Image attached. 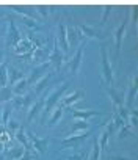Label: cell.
<instances>
[{"label":"cell","mask_w":138,"mask_h":160,"mask_svg":"<svg viewBox=\"0 0 138 160\" xmlns=\"http://www.w3.org/2000/svg\"><path fill=\"white\" fill-rule=\"evenodd\" d=\"M67 87H69V83H67V82H63L60 88H57L55 91H52V93L49 94V98H47L46 102H44V110H42V115H41V122H44V121L49 118V115L55 110L57 104L60 102V99H61V96L64 94V91H66Z\"/></svg>","instance_id":"obj_1"},{"label":"cell","mask_w":138,"mask_h":160,"mask_svg":"<svg viewBox=\"0 0 138 160\" xmlns=\"http://www.w3.org/2000/svg\"><path fill=\"white\" fill-rule=\"evenodd\" d=\"M101 64H102V78L104 82L108 85V88H113L115 83V74H113V68L108 58V52L105 49V46H101Z\"/></svg>","instance_id":"obj_2"},{"label":"cell","mask_w":138,"mask_h":160,"mask_svg":"<svg viewBox=\"0 0 138 160\" xmlns=\"http://www.w3.org/2000/svg\"><path fill=\"white\" fill-rule=\"evenodd\" d=\"M85 46H86V41L83 39V41H82V44L79 46V49H77V52H76L74 58H72L71 61H69V64H67V68L71 69V72H72V74H79V71H80L82 58H83V52H85Z\"/></svg>","instance_id":"obj_3"},{"label":"cell","mask_w":138,"mask_h":160,"mask_svg":"<svg viewBox=\"0 0 138 160\" xmlns=\"http://www.w3.org/2000/svg\"><path fill=\"white\" fill-rule=\"evenodd\" d=\"M49 61H50V64H53L58 71L61 69V64H63V61H64V53H63V50L60 49V46H58V42H57V38H55V42H53V49H52V52H50V55H49Z\"/></svg>","instance_id":"obj_4"},{"label":"cell","mask_w":138,"mask_h":160,"mask_svg":"<svg viewBox=\"0 0 138 160\" xmlns=\"http://www.w3.org/2000/svg\"><path fill=\"white\" fill-rule=\"evenodd\" d=\"M88 132H83V133H79V135H69L67 138L61 140V149L64 148H77L79 144H82V141H85L88 138Z\"/></svg>","instance_id":"obj_5"},{"label":"cell","mask_w":138,"mask_h":160,"mask_svg":"<svg viewBox=\"0 0 138 160\" xmlns=\"http://www.w3.org/2000/svg\"><path fill=\"white\" fill-rule=\"evenodd\" d=\"M28 140L32 141V148L39 152V154H44L46 149H47V144H49V138H39L36 137V133H28Z\"/></svg>","instance_id":"obj_6"},{"label":"cell","mask_w":138,"mask_h":160,"mask_svg":"<svg viewBox=\"0 0 138 160\" xmlns=\"http://www.w3.org/2000/svg\"><path fill=\"white\" fill-rule=\"evenodd\" d=\"M49 68H50V61H46V63H42V64L36 66V68L33 69L32 75L27 78V83H28V85L36 83V82H38V78H42V77H44V72H46Z\"/></svg>","instance_id":"obj_7"},{"label":"cell","mask_w":138,"mask_h":160,"mask_svg":"<svg viewBox=\"0 0 138 160\" xmlns=\"http://www.w3.org/2000/svg\"><path fill=\"white\" fill-rule=\"evenodd\" d=\"M77 30L83 35V36H86V38H96V39H104L105 36H104V33L101 32V30H97V28H93V27H90V25H79L77 27Z\"/></svg>","instance_id":"obj_8"},{"label":"cell","mask_w":138,"mask_h":160,"mask_svg":"<svg viewBox=\"0 0 138 160\" xmlns=\"http://www.w3.org/2000/svg\"><path fill=\"white\" fill-rule=\"evenodd\" d=\"M30 104H32V96L30 94H25V96H17L13 102H11V107L13 110H28L30 108Z\"/></svg>","instance_id":"obj_9"},{"label":"cell","mask_w":138,"mask_h":160,"mask_svg":"<svg viewBox=\"0 0 138 160\" xmlns=\"http://www.w3.org/2000/svg\"><path fill=\"white\" fill-rule=\"evenodd\" d=\"M107 93H108V96H110V99H111V102H113L115 112L124 107V94H122V93H118V91L113 90V88H107Z\"/></svg>","instance_id":"obj_10"},{"label":"cell","mask_w":138,"mask_h":160,"mask_svg":"<svg viewBox=\"0 0 138 160\" xmlns=\"http://www.w3.org/2000/svg\"><path fill=\"white\" fill-rule=\"evenodd\" d=\"M60 49L63 50V53L69 52V44H67V35H66V27L63 24L58 25V39H57Z\"/></svg>","instance_id":"obj_11"},{"label":"cell","mask_w":138,"mask_h":160,"mask_svg":"<svg viewBox=\"0 0 138 160\" xmlns=\"http://www.w3.org/2000/svg\"><path fill=\"white\" fill-rule=\"evenodd\" d=\"M127 22L129 19L126 18V21L116 28L115 32V44H116V53L121 52V47H122V38H124V33H126V27H127Z\"/></svg>","instance_id":"obj_12"},{"label":"cell","mask_w":138,"mask_h":160,"mask_svg":"<svg viewBox=\"0 0 138 160\" xmlns=\"http://www.w3.org/2000/svg\"><path fill=\"white\" fill-rule=\"evenodd\" d=\"M21 41V36H19V32L14 25V22L11 21L10 22V33H8V39H7V46L8 47H16Z\"/></svg>","instance_id":"obj_13"},{"label":"cell","mask_w":138,"mask_h":160,"mask_svg":"<svg viewBox=\"0 0 138 160\" xmlns=\"http://www.w3.org/2000/svg\"><path fill=\"white\" fill-rule=\"evenodd\" d=\"M136 90H138V87H136V75H133L132 82H130L129 93H127V96H124V98H126V99H124V102H126L127 108H130V107H132V104L135 102V98H136Z\"/></svg>","instance_id":"obj_14"},{"label":"cell","mask_w":138,"mask_h":160,"mask_svg":"<svg viewBox=\"0 0 138 160\" xmlns=\"http://www.w3.org/2000/svg\"><path fill=\"white\" fill-rule=\"evenodd\" d=\"M101 116V115H104L102 112H97V110H72V116L76 118V119H82V121H86L88 118H91V116Z\"/></svg>","instance_id":"obj_15"},{"label":"cell","mask_w":138,"mask_h":160,"mask_svg":"<svg viewBox=\"0 0 138 160\" xmlns=\"http://www.w3.org/2000/svg\"><path fill=\"white\" fill-rule=\"evenodd\" d=\"M66 35H67V44H69V49L74 47L76 44H79V41L82 39V35H79V30L74 28V27H67V28H66Z\"/></svg>","instance_id":"obj_16"},{"label":"cell","mask_w":138,"mask_h":160,"mask_svg":"<svg viewBox=\"0 0 138 160\" xmlns=\"http://www.w3.org/2000/svg\"><path fill=\"white\" fill-rule=\"evenodd\" d=\"M16 138L21 141V144H22V148H24L25 151H32V149H33L32 144H30V141H28V138H27V133H25V127H24V126H21V127L17 129Z\"/></svg>","instance_id":"obj_17"},{"label":"cell","mask_w":138,"mask_h":160,"mask_svg":"<svg viewBox=\"0 0 138 160\" xmlns=\"http://www.w3.org/2000/svg\"><path fill=\"white\" fill-rule=\"evenodd\" d=\"M83 96H85V91L77 90L74 94H71V96H67V98H64V99H63V107H71L74 102H77V101L83 99Z\"/></svg>","instance_id":"obj_18"},{"label":"cell","mask_w":138,"mask_h":160,"mask_svg":"<svg viewBox=\"0 0 138 160\" xmlns=\"http://www.w3.org/2000/svg\"><path fill=\"white\" fill-rule=\"evenodd\" d=\"M42 107H44V99H38V101L35 102V105L32 107V110L28 112V122H32V119L36 118V115L41 112Z\"/></svg>","instance_id":"obj_19"},{"label":"cell","mask_w":138,"mask_h":160,"mask_svg":"<svg viewBox=\"0 0 138 160\" xmlns=\"http://www.w3.org/2000/svg\"><path fill=\"white\" fill-rule=\"evenodd\" d=\"M86 129H90V124L86 122V121H76L72 126H71V129H69V133H76V132H82V130H86Z\"/></svg>","instance_id":"obj_20"},{"label":"cell","mask_w":138,"mask_h":160,"mask_svg":"<svg viewBox=\"0 0 138 160\" xmlns=\"http://www.w3.org/2000/svg\"><path fill=\"white\" fill-rule=\"evenodd\" d=\"M27 85H28V83H27V78H22V80H19L17 83H14V85L11 87V90H13V94L16 93L17 96H21V94H22V93L27 90Z\"/></svg>","instance_id":"obj_21"},{"label":"cell","mask_w":138,"mask_h":160,"mask_svg":"<svg viewBox=\"0 0 138 160\" xmlns=\"http://www.w3.org/2000/svg\"><path fill=\"white\" fill-rule=\"evenodd\" d=\"M24 152H25L24 148H13V149L7 151V157H8L10 160H19V158L24 155Z\"/></svg>","instance_id":"obj_22"},{"label":"cell","mask_w":138,"mask_h":160,"mask_svg":"<svg viewBox=\"0 0 138 160\" xmlns=\"http://www.w3.org/2000/svg\"><path fill=\"white\" fill-rule=\"evenodd\" d=\"M50 75H52V74H50V72H47L42 78H39V80H38V85L35 87V94H41V91L47 87V82H49Z\"/></svg>","instance_id":"obj_23"},{"label":"cell","mask_w":138,"mask_h":160,"mask_svg":"<svg viewBox=\"0 0 138 160\" xmlns=\"http://www.w3.org/2000/svg\"><path fill=\"white\" fill-rule=\"evenodd\" d=\"M13 99V90L11 87L0 88V102H10Z\"/></svg>","instance_id":"obj_24"},{"label":"cell","mask_w":138,"mask_h":160,"mask_svg":"<svg viewBox=\"0 0 138 160\" xmlns=\"http://www.w3.org/2000/svg\"><path fill=\"white\" fill-rule=\"evenodd\" d=\"M11 112H13V107H11V104H8V105H5V107L2 108V126H7V124H8Z\"/></svg>","instance_id":"obj_25"},{"label":"cell","mask_w":138,"mask_h":160,"mask_svg":"<svg viewBox=\"0 0 138 160\" xmlns=\"http://www.w3.org/2000/svg\"><path fill=\"white\" fill-rule=\"evenodd\" d=\"M7 71H8L7 63H2L0 64V88L7 87Z\"/></svg>","instance_id":"obj_26"},{"label":"cell","mask_w":138,"mask_h":160,"mask_svg":"<svg viewBox=\"0 0 138 160\" xmlns=\"http://www.w3.org/2000/svg\"><path fill=\"white\" fill-rule=\"evenodd\" d=\"M61 116H63V107H58L57 110H53V115H52L50 119H49V126L57 124V122L61 119Z\"/></svg>","instance_id":"obj_27"},{"label":"cell","mask_w":138,"mask_h":160,"mask_svg":"<svg viewBox=\"0 0 138 160\" xmlns=\"http://www.w3.org/2000/svg\"><path fill=\"white\" fill-rule=\"evenodd\" d=\"M10 77H11V78H10V83H11V85H14V83H17V82H19V80H22V78H24V74H22V72H19L17 69H11V71H10Z\"/></svg>","instance_id":"obj_28"},{"label":"cell","mask_w":138,"mask_h":160,"mask_svg":"<svg viewBox=\"0 0 138 160\" xmlns=\"http://www.w3.org/2000/svg\"><path fill=\"white\" fill-rule=\"evenodd\" d=\"M129 135H132V127H130V124H124V126H121V127L118 129V138H126V137H129Z\"/></svg>","instance_id":"obj_29"},{"label":"cell","mask_w":138,"mask_h":160,"mask_svg":"<svg viewBox=\"0 0 138 160\" xmlns=\"http://www.w3.org/2000/svg\"><path fill=\"white\" fill-rule=\"evenodd\" d=\"M99 155H101L99 141H97V140H94V143H93V152H91V158H88V160H99Z\"/></svg>","instance_id":"obj_30"},{"label":"cell","mask_w":138,"mask_h":160,"mask_svg":"<svg viewBox=\"0 0 138 160\" xmlns=\"http://www.w3.org/2000/svg\"><path fill=\"white\" fill-rule=\"evenodd\" d=\"M8 127H10L8 132H10V130H11V132H17V129H19L21 126H19L16 121H8Z\"/></svg>","instance_id":"obj_31"},{"label":"cell","mask_w":138,"mask_h":160,"mask_svg":"<svg viewBox=\"0 0 138 160\" xmlns=\"http://www.w3.org/2000/svg\"><path fill=\"white\" fill-rule=\"evenodd\" d=\"M110 11H111V7H107V8L104 10V14H102V19H101V24H105V21H107V18L110 16Z\"/></svg>","instance_id":"obj_32"},{"label":"cell","mask_w":138,"mask_h":160,"mask_svg":"<svg viewBox=\"0 0 138 160\" xmlns=\"http://www.w3.org/2000/svg\"><path fill=\"white\" fill-rule=\"evenodd\" d=\"M136 115H138L136 110H133V112L130 113V122L133 124V127H136Z\"/></svg>","instance_id":"obj_33"},{"label":"cell","mask_w":138,"mask_h":160,"mask_svg":"<svg viewBox=\"0 0 138 160\" xmlns=\"http://www.w3.org/2000/svg\"><path fill=\"white\" fill-rule=\"evenodd\" d=\"M83 157H85V154H83V155H80V154H76V155H72V157H69L67 160H83Z\"/></svg>","instance_id":"obj_34"},{"label":"cell","mask_w":138,"mask_h":160,"mask_svg":"<svg viewBox=\"0 0 138 160\" xmlns=\"http://www.w3.org/2000/svg\"><path fill=\"white\" fill-rule=\"evenodd\" d=\"M111 160H132L129 157H122V155H116V157H111Z\"/></svg>","instance_id":"obj_35"},{"label":"cell","mask_w":138,"mask_h":160,"mask_svg":"<svg viewBox=\"0 0 138 160\" xmlns=\"http://www.w3.org/2000/svg\"><path fill=\"white\" fill-rule=\"evenodd\" d=\"M0 126H2V107H0Z\"/></svg>","instance_id":"obj_36"},{"label":"cell","mask_w":138,"mask_h":160,"mask_svg":"<svg viewBox=\"0 0 138 160\" xmlns=\"http://www.w3.org/2000/svg\"><path fill=\"white\" fill-rule=\"evenodd\" d=\"M83 160H88V157H86V154H85V157H83Z\"/></svg>","instance_id":"obj_37"},{"label":"cell","mask_w":138,"mask_h":160,"mask_svg":"<svg viewBox=\"0 0 138 160\" xmlns=\"http://www.w3.org/2000/svg\"><path fill=\"white\" fill-rule=\"evenodd\" d=\"M0 36H2V30H0Z\"/></svg>","instance_id":"obj_38"}]
</instances>
